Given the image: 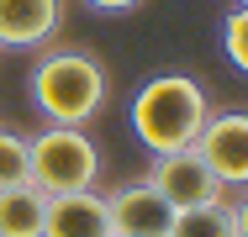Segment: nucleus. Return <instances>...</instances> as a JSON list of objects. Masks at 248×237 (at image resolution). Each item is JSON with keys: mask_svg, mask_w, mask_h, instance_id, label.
Segmentation results:
<instances>
[{"mask_svg": "<svg viewBox=\"0 0 248 237\" xmlns=\"http://www.w3.org/2000/svg\"><path fill=\"white\" fill-rule=\"evenodd\" d=\"M238 5H248V0H238Z\"/></svg>", "mask_w": 248, "mask_h": 237, "instance_id": "nucleus-15", "label": "nucleus"}, {"mask_svg": "<svg viewBox=\"0 0 248 237\" xmlns=\"http://www.w3.org/2000/svg\"><path fill=\"white\" fill-rule=\"evenodd\" d=\"M190 148L222 190H248V111H211Z\"/></svg>", "mask_w": 248, "mask_h": 237, "instance_id": "nucleus-4", "label": "nucleus"}, {"mask_svg": "<svg viewBox=\"0 0 248 237\" xmlns=\"http://www.w3.org/2000/svg\"><path fill=\"white\" fill-rule=\"evenodd\" d=\"M222 53L238 74H248V5H232L222 16Z\"/></svg>", "mask_w": 248, "mask_h": 237, "instance_id": "nucleus-11", "label": "nucleus"}, {"mask_svg": "<svg viewBox=\"0 0 248 237\" xmlns=\"http://www.w3.org/2000/svg\"><path fill=\"white\" fill-rule=\"evenodd\" d=\"M227 211H232V232L248 237V190L238 195V200H227Z\"/></svg>", "mask_w": 248, "mask_h": 237, "instance_id": "nucleus-13", "label": "nucleus"}, {"mask_svg": "<svg viewBox=\"0 0 248 237\" xmlns=\"http://www.w3.org/2000/svg\"><path fill=\"white\" fill-rule=\"evenodd\" d=\"M43 237H111L106 195L100 190L48 195V206H43Z\"/></svg>", "mask_w": 248, "mask_h": 237, "instance_id": "nucleus-8", "label": "nucleus"}, {"mask_svg": "<svg viewBox=\"0 0 248 237\" xmlns=\"http://www.w3.org/2000/svg\"><path fill=\"white\" fill-rule=\"evenodd\" d=\"M106 216H111V237H169V227H174L169 200L148 179L116 185L106 195Z\"/></svg>", "mask_w": 248, "mask_h": 237, "instance_id": "nucleus-6", "label": "nucleus"}, {"mask_svg": "<svg viewBox=\"0 0 248 237\" xmlns=\"http://www.w3.org/2000/svg\"><path fill=\"white\" fill-rule=\"evenodd\" d=\"M100 179V148L85 127H43L27 137V185L43 195H74L95 190Z\"/></svg>", "mask_w": 248, "mask_h": 237, "instance_id": "nucleus-3", "label": "nucleus"}, {"mask_svg": "<svg viewBox=\"0 0 248 237\" xmlns=\"http://www.w3.org/2000/svg\"><path fill=\"white\" fill-rule=\"evenodd\" d=\"M63 0H0V47H48L63 32Z\"/></svg>", "mask_w": 248, "mask_h": 237, "instance_id": "nucleus-7", "label": "nucleus"}, {"mask_svg": "<svg viewBox=\"0 0 248 237\" xmlns=\"http://www.w3.org/2000/svg\"><path fill=\"white\" fill-rule=\"evenodd\" d=\"M169 237H238V232H232L227 200H211V206H196V211H174Z\"/></svg>", "mask_w": 248, "mask_h": 237, "instance_id": "nucleus-10", "label": "nucleus"}, {"mask_svg": "<svg viewBox=\"0 0 248 237\" xmlns=\"http://www.w3.org/2000/svg\"><path fill=\"white\" fill-rule=\"evenodd\" d=\"M211 116V95L190 74H153L132 95V132L148 153H180L201 137Z\"/></svg>", "mask_w": 248, "mask_h": 237, "instance_id": "nucleus-2", "label": "nucleus"}, {"mask_svg": "<svg viewBox=\"0 0 248 237\" xmlns=\"http://www.w3.org/2000/svg\"><path fill=\"white\" fill-rule=\"evenodd\" d=\"M11 185H27V137L0 127V190Z\"/></svg>", "mask_w": 248, "mask_h": 237, "instance_id": "nucleus-12", "label": "nucleus"}, {"mask_svg": "<svg viewBox=\"0 0 248 237\" xmlns=\"http://www.w3.org/2000/svg\"><path fill=\"white\" fill-rule=\"evenodd\" d=\"M106 63L85 47H48L27 74V100L48 127H90L106 111Z\"/></svg>", "mask_w": 248, "mask_h": 237, "instance_id": "nucleus-1", "label": "nucleus"}, {"mask_svg": "<svg viewBox=\"0 0 248 237\" xmlns=\"http://www.w3.org/2000/svg\"><path fill=\"white\" fill-rule=\"evenodd\" d=\"M43 206L48 195L32 185L0 190V237H43Z\"/></svg>", "mask_w": 248, "mask_h": 237, "instance_id": "nucleus-9", "label": "nucleus"}, {"mask_svg": "<svg viewBox=\"0 0 248 237\" xmlns=\"http://www.w3.org/2000/svg\"><path fill=\"white\" fill-rule=\"evenodd\" d=\"M85 5H95V11H138L143 0H85Z\"/></svg>", "mask_w": 248, "mask_h": 237, "instance_id": "nucleus-14", "label": "nucleus"}, {"mask_svg": "<svg viewBox=\"0 0 248 237\" xmlns=\"http://www.w3.org/2000/svg\"><path fill=\"white\" fill-rule=\"evenodd\" d=\"M143 179L169 200V211H196V206H211V200H227V190L211 179V169L196 158V148L153 153V163H148Z\"/></svg>", "mask_w": 248, "mask_h": 237, "instance_id": "nucleus-5", "label": "nucleus"}]
</instances>
